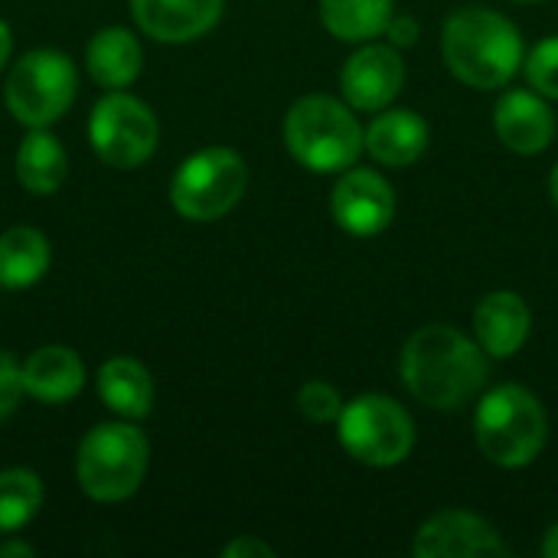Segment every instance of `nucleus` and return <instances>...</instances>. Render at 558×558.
I'll return each mask as SVG.
<instances>
[{
    "instance_id": "10",
    "label": "nucleus",
    "mask_w": 558,
    "mask_h": 558,
    "mask_svg": "<svg viewBox=\"0 0 558 558\" xmlns=\"http://www.w3.org/2000/svg\"><path fill=\"white\" fill-rule=\"evenodd\" d=\"M412 553L418 558L507 556V543L484 517L468 510H441L418 526Z\"/></svg>"
},
{
    "instance_id": "22",
    "label": "nucleus",
    "mask_w": 558,
    "mask_h": 558,
    "mask_svg": "<svg viewBox=\"0 0 558 558\" xmlns=\"http://www.w3.org/2000/svg\"><path fill=\"white\" fill-rule=\"evenodd\" d=\"M396 0H320V20L343 43H366L386 33Z\"/></svg>"
},
{
    "instance_id": "19",
    "label": "nucleus",
    "mask_w": 558,
    "mask_h": 558,
    "mask_svg": "<svg viewBox=\"0 0 558 558\" xmlns=\"http://www.w3.org/2000/svg\"><path fill=\"white\" fill-rule=\"evenodd\" d=\"M69 173L65 147L46 128H29L23 144L16 147V180L33 196H52Z\"/></svg>"
},
{
    "instance_id": "7",
    "label": "nucleus",
    "mask_w": 558,
    "mask_h": 558,
    "mask_svg": "<svg viewBox=\"0 0 558 558\" xmlns=\"http://www.w3.org/2000/svg\"><path fill=\"white\" fill-rule=\"evenodd\" d=\"M337 438L353 461L369 468H392L412 454L415 425L396 399L366 392L343 405L337 418Z\"/></svg>"
},
{
    "instance_id": "3",
    "label": "nucleus",
    "mask_w": 558,
    "mask_h": 558,
    "mask_svg": "<svg viewBox=\"0 0 558 558\" xmlns=\"http://www.w3.org/2000/svg\"><path fill=\"white\" fill-rule=\"evenodd\" d=\"M291 157L314 173H343L363 154V128L350 108L330 95H307L284 118Z\"/></svg>"
},
{
    "instance_id": "18",
    "label": "nucleus",
    "mask_w": 558,
    "mask_h": 558,
    "mask_svg": "<svg viewBox=\"0 0 558 558\" xmlns=\"http://www.w3.org/2000/svg\"><path fill=\"white\" fill-rule=\"evenodd\" d=\"M85 62H88L92 78L101 88L118 92V88H128L141 75L144 49L134 39V33H128L124 26H108V29H98L92 36Z\"/></svg>"
},
{
    "instance_id": "20",
    "label": "nucleus",
    "mask_w": 558,
    "mask_h": 558,
    "mask_svg": "<svg viewBox=\"0 0 558 558\" xmlns=\"http://www.w3.org/2000/svg\"><path fill=\"white\" fill-rule=\"evenodd\" d=\"M98 396L111 412L124 418H144L154 409V379L144 363L131 356H111L98 369Z\"/></svg>"
},
{
    "instance_id": "30",
    "label": "nucleus",
    "mask_w": 558,
    "mask_h": 558,
    "mask_svg": "<svg viewBox=\"0 0 558 558\" xmlns=\"http://www.w3.org/2000/svg\"><path fill=\"white\" fill-rule=\"evenodd\" d=\"M543 556L558 558V523L549 526V533H546V539H543Z\"/></svg>"
},
{
    "instance_id": "4",
    "label": "nucleus",
    "mask_w": 558,
    "mask_h": 558,
    "mask_svg": "<svg viewBox=\"0 0 558 558\" xmlns=\"http://www.w3.org/2000/svg\"><path fill=\"white\" fill-rule=\"evenodd\" d=\"M546 412L523 386L490 389L474 412V438L487 461L500 468H526L546 445Z\"/></svg>"
},
{
    "instance_id": "11",
    "label": "nucleus",
    "mask_w": 558,
    "mask_h": 558,
    "mask_svg": "<svg viewBox=\"0 0 558 558\" xmlns=\"http://www.w3.org/2000/svg\"><path fill=\"white\" fill-rule=\"evenodd\" d=\"M333 219L350 235H379L396 216V193L376 170H343L330 196Z\"/></svg>"
},
{
    "instance_id": "29",
    "label": "nucleus",
    "mask_w": 558,
    "mask_h": 558,
    "mask_svg": "<svg viewBox=\"0 0 558 558\" xmlns=\"http://www.w3.org/2000/svg\"><path fill=\"white\" fill-rule=\"evenodd\" d=\"M10 49H13V36H10V26L0 20V69H3L7 59H10Z\"/></svg>"
},
{
    "instance_id": "9",
    "label": "nucleus",
    "mask_w": 558,
    "mask_h": 558,
    "mask_svg": "<svg viewBox=\"0 0 558 558\" xmlns=\"http://www.w3.org/2000/svg\"><path fill=\"white\" fill-rule=\"evenodd\" d=\"M157 118L154 111L124 92H111L105 98H98V105L92 108V121H88V141L92 150L118 170H131L141 167L154 150H157Z\"/></svg>"
},
{
    "instance_id": "31",
    "label": "nucleus",
    "mask_w": 558,
    "mask_h": 558,
    "mask_svg": "<svg viewBox=\"0 0 558 558\" xmlns=\"http://www.w3.org/2000/svg\"><path fill=\"white\" fill-rule=\"evenodd\" d=\"M0 556H33V546H26V543H3Z\"/></svg>"
},
{
    "instance_id": "24",
    "label": "nucleus",
    "mask_w": 558,
    "mask_h": 558,
    "mask_svg": "<svg viewBox=\"0 0 558 558\" xmlns=\"http://www.w3.org/2000/svg\"><path fill=\"white\" fill-rule=\"evenodd\" d=\"M298 409H301V415H304L307 422H314V425H330V422L340 418L343 399H340V392H337L330 383L311 379V383H304L301 392H298Z\"/></svg>"
},
{
    "instance_id": "33",
    "label": "nucleus",
    "mask_w": 558,
    "mask_h": 558,
    "mask_svg": "<svg viewBox=\"0 0 558 558\" xmlns=\"http://www.w3.org/2000/svg\"><path fill=\"white\" fill-rule=\"evenodd\" d=\"M520 3H539V0H520Z\"/></svg>"
},
{
    "instance_id": "16",
    "label": "nucleus",
    "mask_w": 558,
    "mask_h": 558,
    "mask_svg": "<svg viewBox=\"0 0 558 558\" xmlns=\"http://www.w3.org/2000/svg\"><path fill=\"white\" fill-rule=\"evenodd\" d=\"M533 314L517 291H494L474 311V333L487 356H517L530 337Z\"/></svg>"
},
{
    "instance_id": "15",
    "label": "nucleus",
    "mask_w": 558,
    "mask_h": 558,
    "mask_svg": "<svg viewBox=\"0 0 558 558\" xmlns=\"http://www.w3.org/2000/svg\"><path fill=\"white\" fill-rule=\"evenodd\" d=\"M428 124L412 108H389L363 131V150L383 167H409L428 150Z\"/></svg>"
},
{
    "instance_id": "8",
    "label": "nucleus",
    "mask_w": 558,
    "mask_h": 558,
    "mask_svg": "<svg viewBox=\"0 0 558 558\" xmlns=\"http://www.w3.org/2000/svg\"><path fill=\"white\" fill-rule=\"evenodd\" d=\"M78 75L65 52L33 49L7 78V108L26 128H49L75 101Z\"/></svg>"
},
{
    "instance_id": "5",
    "label": "nucleus",
    "mask_w": 558,
    "mask_h": 558,
    "mask_svg": "<svg viewBox=\"0 0 558 558\" xmlns=\"http://www.w3.org/2000/svg\"><path fill=\"white\" fill-rule=\"evenodd\" d=\"M150 464V445L141 428L128 422L95 425L75 454V477L98 504H118L137 494Z\"/></svg>"
},
{
    "instance_id": "25",
    "label": "nucleus",
    "mask_w": 558,
    "mask_h": 558,
    "mask_svg": "<svg viewBox=\"0 0 558 558\" xmlns=\"http://www.w3.org/2000/svg\"><path fill=\"white\" fill-rule=\"evenodd\" d=\"M526 78L539 95L558 98V36L533 46V52L526 56Z\"/></svg>"
},
{
    "instance_id": "2",
    "label": "nucleus",
    "mask_w": 558,
    "mask_h": 558,
    "mask_svg": "<svg viewBox=\"0 0 558 558\" xmlns=\"http://www.w3.org/2000/svg\"><path fill=\"white\" fill-rule=\"evenodd\" d=\"M445 65L471 88H500L526 62L520 29L490 7H464L441 29Z\"/></svg>"
},
{
    "instance_id": "17",
    "label": "nucleus",
    "mask_w": 558,
    "mask_h": 558,
    "mask_svg": "<svg viewBox=\"0 0 558 558\" xmlns=\"http://www.w3.org/2000/svg\"><path fill=\"white\" fill-rule=\"evenodd\" d=\"M23 392L43 405H62L85 386V366L69 347H39L20 366Z\"/></svg>"
},
{
    "instance_id": "12",
    "label": "nucleus",
    "mask_w": 558,
    "mask_h": 558,
    "mask_svg": "<svg viewBox=\"0 0 558 558\" xmlns=\"http://www.w3.org/2000/svg\"><path fill=\"white\" fill-rule=\"evenodd\" d=\"M402 85H405L402 56L392 46H379V43L356 49L340 72L343 98L360 111H383L386 105L396 101Z\"/></svg>"
},
{
    "instance_id": "26",
    "label": "nucleus",
    "mask_w": 558,
    "mask_h": 558,
    "mask_svg": "<svg viewBox=\"0 0 558 558\" xmlns=\"http://www.w3.org/2000/svg\"><path fill=\"white\" fill-rule=\"evenodd\" d=\"M20 396H23L20 366H16V360L7 350H0V422H7L16 412Z\"/></svg>"
},
{
    "instance_id": "21",
    "label": "nucleus",
    "mask_w": 558,
    "mask_h": 558,
    "mask_svg": "<svg viewBox=\"0 0 558 558\" xmlns=\"http://www.w3.org/2000/svg\"><path fill=\"white\" fill-rule=\"evenodd\" d=\"M49 239L33 226H13L0 235V284L10 291L36 284L49 268Z\"/></svg>"
},
{
    "instance_id": "13",
    "label": "nucleus",
    "mask_w": 558,
    "mask_h": 558,
    "mask_svg": "<svg viewBox=\"0 0 558 558\" xmlns=\"http://www.w3.org/2000/svg\"><path fill=\"white\" fill-rule=\"evenodd\" d=\"M226 0H131V13L137 26L157 43H193L206 36L219 16Z\"/></svg>"
},
{
    "instance_id": "1",
    "label": "nucleus",
    "mask_w": 558,
    "mask_h": 558,
    "mask_svg": "<svg viewBox=\"0 0 558 558\" xmlns=\"http://www.w3.org/2000/svg\"><path fill=\"white\" fill-rule=\"evenodd\" d=\"M399 366L409 392L438 412H451L471 402L490 376L484 347L448 324L415 330L402 350Z\"/></svg>"
},
{
    "instance_id": "14",
    "label": "nucleus",
    "mask_w": 558,
    "mask_h": 558,
    "mask_svg": "<svg viewBox=\"0 0 558 558\" xmlns=\"http://www.w3.org/2000/svg\"><path fill=\"white\" fill-rule=\"evenodd\" d=\"M494 128L513 154H539L556 137V114L539 92H507L497 101Z\"/></svg>"
},
{
    "instance_id": "6",
    "label": "nucleus",
    "mask_w": 558,
    "mask_h": 558,
    "mask_svg": "<svg viewBox=\"0 0 558 558\" xmlns=\"http://www.w3.org/2000/svg\"><path fill=\"white\" fill-rule=\"evenodd\" d=\"M245 186H248L245 160L229 147H206L186 157L173 173L170 203L190 222H213L239 206Z\"/></svg>"
},
{
    "instance_id": "32",
    "label": "nucleus",
    "mask_w": 558,
    "mask_h": 558,
    "mask_svg": "<svg viewBox=\"0 0 558 558\" xmlns=\"http://www.w3.org/2000/svg\"><path fill=\"white\" fill-rule=\"evenodd\" d=\"M549 193H553V203L558 206V163L556 170H553V177H549Z\"/></svg>"
},
{
    "instance_id": "28",
    "label": "nucleus",
    "mask_w": 558,
    "mask_h": 558,
    "mask_svg": "<svg viewBox=\"0 0 558 558\" xmlns=\"http://www.w3.org/2000/svg\"><path fill=\"white\" fill-rule=\"evenodd\" d=\"M386 33H389V39H392V46H415V39H418V23H415L412 16H405V13H402V16L392 13Z\"/></svg>"
},
{
    "instance_id": "23",
    "label": "nucleus",
    "mask_w": 558,
    "mask_h": 558,
    "mask_svg": "<svg viewBox=\"0 0 558 558\" xmlns=\"http://www.w3.org/2000/svg\"><path fill=\"white\" fill-rule=\"evenodd\" d=\"M43 507V481L26 468L0 471V533L23 530Z\"/></svg>"
},
{
    "instance_id": "27",
    "label": "nucleus",
    "mask_w": 558,
    "mask_h": 558,
    "mask_svg": "<svg viewBox=\"0 0 558 558\" xmlns=\"http://www.w3.org/2000/svg\"><path fill=\"white\" fill-rule=\"evenodd\" d=\"M222 556L226 558H275V549H271L268 543L255 539V536H239V539H232V543L222 549Z\"/></svg>"
}]
</instances>
